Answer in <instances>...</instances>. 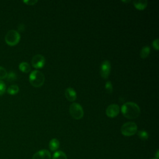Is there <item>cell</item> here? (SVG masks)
<instances>
[{
    "instance_id": "6da1fadb",
    "label": "cell",
    "mask_w": 159,
    "mask_h": 159,
    "mask_svg": "<svg viewBox=\"0 0 159 159\" xmlns=\"http://www.w3.org/2000/svg\"><path fill=\"white\" fill-rule=\"evenodd\" d=\"M123 116L130 119L137 118L140 114V109L137 104L134 102H125L121 107Z\"/></svg>"
},
{
    "instance_id": "7a4b0ae2",
    "label": "cell",
    "mask_w": 159,
    "mask_h": 159,
    "mask_svg": "<svg viewBox=\"0 0 159 159\" xmlns=\"http://www.w3.org/2000/svg\"><path fill=\"white\" fill-rule=\"evenodd\" d=\"M29 81L33 86L40 87L45 82V76L41 71L34 70L29 75Z\"/></svg>"
},
{
    "instance_id": "3957f363",
    "label": "cell",
    "mask_w": 159,
    "mask_h": 159,
    "mask_svg": "<svg viewBox=\"0 0 159 159\" xmlns=\"http://www.w3.org/2000/svg\"><path fill=\"white\" fill-rule=\"evenodd\" d=\"M120 132L123 135L132 136L137 132V126L134 122H127L122 125Z\"/></svg>"
},
{
    "instance_id": "277c9868",
    "label": "cell",
    "mask_w": 159,
    "mask_h": 159,
    "mask_svg": "<svg viewBox=\"0 0 159 159\" xmlns=\"http://www.w3.org/2000/svg\"><path fill=\"white\" fill-rule=\"evenodd\" d=\"M20 39V36L17 31L15 30H10L6 35L5 41L7 45L14 46L19 43Z\"/></svg>"
},
{
    "instance_id": "5b68a950",
    "label": "cell",
    "mask_w": 159,
    "mask_h": 159,
    "mask_svg": "<svg viewBox=\"0 0 159 159\" xmlns=\"http://www.w3.org/2000/svg\"><path fill=\"white\" fill-rule=\"evenodd\" d=\"M69 112L72 117L76 120L81 119L84 114L83 107L80 104L76 102H73L70 106Z\"/></svg>"
},
{
    "instance_id": "8992f818",
    "label": "cell",
    "mask_w": 159,
    "mask_h": 159,
    "mask_svg": "<svg viewBox=\"0 0 159 159\" xmlns=\"http://www.w3.org/2000/svg\"><path fill=\"white\" fill-rule=\"evenodd\" d=\"M100 75L104 79H107L111 73V65L109 60H104L100 65Z\"/></svg>"
},
{
    "instance_id": "52a82bcc",
    "label": "cell",
    "mask_w": 159,
    "mask_h": 159,
    "mask_svg": "<svg viewBox=\"0 0 159 159\" xmlns=\"http://www.w3.org/2000/svg\"><path fill=\"white\" fill-rule=\"evenodd\" d=\"M31 62L33 67L35 68H41L45 63V58L43 55L37 54L33 57Z\"/></svg>"
},
{
    "instance_id": "ba28073f",
    "label": "cell",
    "mask_w": 159,
    "mask_h": 159,
    "mask_svg": "<svg viewBox=\"0 0 159 159\" xmlns=\"http://www.w3.org/2000/svg\"><path fill=\"white\" fill-rule=\"evenodd\" d=\"M120 111L119 106L117 104H110L106 110V114L109 117H116Z\"/></svg>"
},
{
    "instance_id": "9c48e42d",
    "label": "cell",
    "mask_w": 159,
    "mask_h": 159,
    "mask_svg": "<svg viewBox=\"0 0 159 159\" xmlns=\"http://www.w3.org/2000/svg\"><path fill=\"white\" fill-rule=\"evenodd\" d=\"M32 159H51V155L48 150L43 149L34 154Z\"/></svg>"
},
{
    "instance_id": "30bf717a",
    "label": "cell",
    "mask_w": 159,
    "mask_h": 159,
    "mask_svg": "<svg viewBox=\"0 0 159 159\" xmlns=\"http://www.w3.org/2000/svg\"><path fill=\"white\" fill-rule=\"evenodd\" d=\"M65 96L68 101L73 102L76 99V93L72 88H67L65 91Z\"/></svg>"
},
{
    "instance_id": "8fae6325",
    "label": "cell",
    "mask_w": 159,
    "mask_h": 159,
    "mask_svg": "<svg viewBox=\"0 0 159 159\" xmlns=\"http://www.w3.org/2000/svg\"><path fill=\"white\" fill-rule=\"evenodd\" d=\"M134 6L139 10H143L147 6V1L146 0H137L133 2Z\"/></svg>"
},
{
    "instance_id": "7c38bea8",
    "label": "cell",
    "mask_w": 159,
    "mask_h": 159,
    "mask_svg": "<svg viewBox=\"0 0 159 159\" xmlns=\"http://www.w3.org/2000/svg\"><path fill=\"white\" fill-rule=\"evenodd\" d=\"M60 145V142L58 139H52L50 142H49V148L52 151H55L57 150L59 147Z\"/></svg>"
},
{
    "instance_id": "4fadbf2b",
    "label": "cell",
    "mask_w": 159,
    "mask_h": 159,
    "mask_svg": "<svg viewBox=\"0 0 159 159\" xmlns=\"http://www.w3.org/2000/svg\"><path fill=\"white\" fill-rule=\"evenodd\" d=\"M150 52V48L148 46L143 47L140 52V56L142 58H147Z\"/></svg>"
},
{
    "instance_id": "5bb4252c",
    "label": "cell",
    "mask_w": 159,
    "mask_h": 159,
    "mask_svg": "<svg viewBox=\"0 0 159 159\" xmlns=\"http://www.w3.org/2000/svg\"><path fill=\"white\" fill-rule=\"evenodd\" d=\"M19 70L24 73H28L30 71V66L27 62H22L19 65Z\"/></svg>"
},
{
    "instance_id": "9a60e30c",
    "label": "cell",
    "mask_w": 159,
    "mask_h": 159,
    "mask_svg": "<svg viewBox=\"0 0 159 159\" xmlns=\"http://www.w3.org/2000/svg\"><path fill=\"white\" fill-rule=\"evenodd\" d=\"M52 159H67V157L63 152L59 150L53 154Z\"/></svg>"
},
{
    "instance_id": "2e32d148",
    "label": "cell",
    "mask_w": 159,
    "mask_h": 159,
    "mask_svg": "<svg viewBox=\"0 0 159 159\" xmlns=\"http://www.w3.org/2000/svg\"><path fill=\"white\" fill-rule=\"evenodd\" d=\"M19 88L17 85L12 84L7 88V93L11 95H14L19 92Z\"/></svg>"
},
{
    "instance_id": "e0dca14e",
    "label": "cell",
    "mask_w": 159,
    "mask_h": 159,
    "mask_svg": "<svg viewBox=\"0 0 159 159\" xmlns=\"http://www.w3.org/2000/svg\"><path fill=\"white\" fill-rule=\"evenodd\" d=\"M137 135L138 137L142 140H146L148 139V133L145 131V130H139L138 132H137Z\"/></svg>"
},
{
    "instance_id": "ac0fdd59",
    "label": "cell",
    "mask_w": 159,
    "mask_h": 159,
    "mask_svg": "<svg viewBox=\"0 0 159 159\" xmlns=\"http://www.w3.org/2000/svg\"><path fill=\"white\" fill-rule=\"evenodd\" d=\"M105 89H106V91H107V93L111 94L112 93V91H113V87H112V83H111V82L110 81H107L106 83Z\"/></svg>"
},
{
    "instance_id": "d6986e66",
    "label": "cell",
    "mask_w": 159,
    "mask_h": 159,
    "mask_svg": "<svg viewBox=\"0 0 159 159\" xmlns=\"http://www.w3.org/2000/svg\"><path fill=\"white\" fill-rule=\"evenodd\" d=\"M6 78H7V80L8 81H13L16 80L17 75H16V74L14 72L11 71L9 73L7 74Z\"/></svg>"
},
{
    "instance_id": "ffe728a7",
    "label": "cell",
    "mask_w": 159,
    "mask_h": 159,
    "mask_svg": "<svg viewBox=\"0 0 159 159\" xmlns=\"http://www.w3.org/2000/svg\"><path fill=\"white\" fill-rule=\"evenodd\" d=\"M7 75V73L6 69L2 66H0V80H1L2 79L6 78Z\"/></svg>"
},
{
    "instance_id": "44dd1931",
    "label": "cell",
    "mask_w": 159,
    "mask_h": 159,
    "mask_svg": "<svg viewBox=\"0 0 159 159\" xmlns=\"http://www.w3.org/2000/svg\"><path fill=\"white\" fill-rule=\"evenodd\" d=\"M6 84L5 83L0 80V95H2L4 93V92L6 91Z\"/></svg>"
},
{
    "instance_id": "7402d4cb",
    "label": "cell",
    "mask_w": 159,
    "mask_h": 159,
    "mask_svg": "<svg viewBox=\"0 0 159 159\" xmlns=\"http://www.w3.org/2000/svg\"><path fill=\"white\" fill-rule=\"evenodd\" d=\"M152 45L153 47L156 50H158L159 48V45H158V39H155L153 42H152Z\"/></svg>"
},
{
    "instance_id": "603a6c76",
    "label": "cell",
    "mask_w": 159,
    "mask_h": 159,
    "mask_svg": "<svg viewBox=\"0 0 159 159\" xmlns=\"http://www.w3.org/2000/svg\"><path fill=\"white\" fill-rule=\"evenodd\" d=\"M23 2L27 5L32 6V5H34L35 4H36L37 2V0H28V1H24Z\"/></svg>"
},
{
    "instance_id": "cb8c5ba5",
    "label": "cell",
    "mask_w": 159,
    "mask_h": 159,
    "mask_svg": "<svg viewBox=\"0 0 159 159\" xmlns=\"http://www.w3.org/2000/svg\"><path fill=\"white\" fill-rule=\"evenodd\" d=\"M18 29L19 30L22 31L24 29V24H19L18 26Z\"/></svg>"
},
{
    "instance_id": "d4e9b609",
    "label": "cell",
    "mask_w": 159,
    "mask_h": 159,
    "mask_svg": "<svg viewBox=\"0 0 159 159\" xmlns=\"http://www.w3.org/2000/svg\"><path fill=\"white\" fill-rule=\"evenodd\" d=\"M158 158V150L157 151V153H156V158Z\"/></svg>"
},
{
    "instance_id": "484cf974",
    "label": "cell",
    "mask_w": 159,
    "mask_h": 159,
    "mask_svg": "<svg viewBox=\"0 0 159 159\" xmlns=\"http://www.w3.org/2000/svg\"><path fill=\"white\" fill-rule=\"evenodd\" d=\"M152 159H158V158H152Z\"/></svg>"
}]
</instances>
